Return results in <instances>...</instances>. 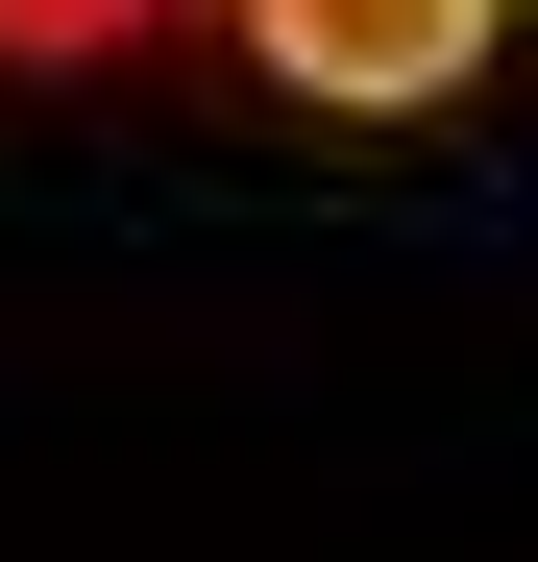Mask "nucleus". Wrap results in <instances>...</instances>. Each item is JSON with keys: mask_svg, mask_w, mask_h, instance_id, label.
<instances>
[{"mask_svg": "<svg viewBox=\"0 0 538 562\" xmlns=\"http://www.w3.org/2000/svg\"><path fill=\"white\" fill-rule=\"evenodd\" d=\"M221 25L294 74L318 123H416V99H466V74H490V0H221Z\"/></svg>", "mask_w": 538, "mask_h": 562, "instance_id": "obj_1", "label": "nucleus"}, {"mask_svg": "<svg viewBox=\"0 0 538 562\" xmlns=\"http://www.w3.org/2000/svg\"><path fill=\"white\" fill-rule=\"evenodd\" d=\"M147 0H0V49H123Z\"/></svg>", "mask_w": 538, "mask_h": 562, "instance_id": "obj_2", "label": "nucleus"}]
</instances>
